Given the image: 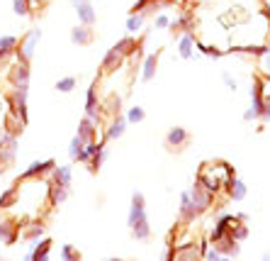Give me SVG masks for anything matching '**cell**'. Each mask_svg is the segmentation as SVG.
Here are the masks:
<instances>
[{
	"instance_id": "2",
	"label": "cell",
	"mask_w": 270,
	"mask_h": 261,
	"mask_svg": "<svg viewBox=\"0 0 270 261\" xmlns=\"http://www.w3.org/2000/svg\"><path fill=\"white\" fill-rule=\"evenodd\" d=\"M27 100H30V91H24V88H12V93L8 95V108H10L8 115H12L22 125H27V120H30Z\"/></svg>"
},
{
	"instance_id": "41",
	"label": "cell",
	"mask_w": 270,
	"mask_h": 261,
	"mask_svg": "<svg viewBox=\"0 0 270 261\" xmlns=\"http://www.w3.org/2000/svg\"><path fill=\"white\" fill-rule=\"evenodd\" d=\"M168 25H170V18H168L166 13H158L156 20H154V27H156V30H168Z\"/></svg>"
},
{
	"instance_id": "34",
	"label": "cell",
	"mask_w": 270,
	"mask_h": 261,
	"mask_svg": "<svg viewBox=\"0 0 270 261\" xmlns=\"http://www.w3.org/2000/svg\"><path fill=\"white\" fill-rule=\"evenodd\" d=\"M15 203H18V186H15V188H8V190L0 195V207H2V210H10V207L15 205Z\"/></svg>"
},
{
	"instance_id": "38",
	"label": "cell",
	"mask_w": 270,
	"mask_h": 261,
	"mask_svg": "<svg viewBox=\"0 0 270 261\" xmlns=\"http://www.w3.org/2000/svg\"><path fill=\"white\" fill-rule=\"evenodd\" d=\"M83 147H86V144H83L78 137H73L71 142H68V156H71V161H76V159H78V154L83 151Z\"/></svg>"
},
{
	"instance_id": "44",
	"label": "cell",
	"mask_w": 270,
	"mask_h": 261,
	"mask_svg": "<svg viewBox=\"0 0 270 261\" xmlns=\"http://www.w3.org/2000/svg\"><path fill=\"white\" fill-rule=\"evenodd\" d=\"M260 59H263V66H266V71H263V76H266V78L270 81V52H266V54L260 56Z\"/></svg>"
},
{
	"instance_id": "43",
	"label": "cell",
	"mask_w": 270,
	"mask_h": 261,
	"mask_svg": "<svg viewBox=\"0 0 270 261\" xmlns=\"http://www.w3.org/2000/svg\"><path fill=\"white\" fill-rule=\"evenodd\" d=\"M222 81H224V86L229 88V91H236L238 86H236V81L232 78V74H222Z\"/></svg>"
},
{
	"instance_id": "4",
	"label": "cell",
	"mask_w": 270,
	"mask_h": 261,
	"mask_svg": "<svg viewBox=\"0 0 270 261\" xmlns=\"http://www.w3.org/2000/svg\"><path fill=\"white\" fill-rule=\"evenodd\" d=\"M18 147H20L18 134H12L5 125H0V168L15 161V156H18Z\"/></svg>"
},
{
	"instance_id": "28",
	"label": "cell",
	"mask_w": 270,
	"mask_h": 261,
	"mask_svg": "<svg viewBox=\"0 0 270 261\" xmlns=\"http://www.w3.org/2000/svg\"><path fill=\"white\" fill-rule=\"evenodd\" d=\"M170 5H176V0H148V5L144 8V18H151V15H158L163 13L166 8H170Z\"/></svg>"
},
{
	"instance_id": "6",
	"label": "cell",
	"mask_w": 270,
	"mask_h": 261,
	"mask_svg": "<svg viewBox=\"0 0 270 261\" xmlns=\"http://www.w3.org/2000/svg\"><path fill=\"white\" fill-rule=\"evenodd\" d=\"M202 259H204V251L195 242H188L182 246H168V251H166V261H202Z\"/></svg>"
},
{
	"instance_id": "20",
	"label": "cell",
	"mask_w": 270,
	"mask_h": 261,
	"mask_svg": "<svg viewBox=\"0 0 270 261\" xmlns=\"http://www.w3.org/2000/svg\"><path fill=\"white\" fill-rule=\"evenodd\" d=\"M83 144H92V142H98V122H92L88 117H80V122H78V134H76Z\"/></svg>"
},
{
	"instance_id": "24",
	"label": "cell",
	"mask_w": 270,
	"mask_h": 261,
	"mask_svg": "<svg viewBox=\"0 0 270 261\" xmlns=\"http://www.w3.org/2000/svg\"><path fill=\"white\" fill-rule=\"evenodd\" d=\"M224 190H226V195L232 198V200H244L246 198V193H248V188H246V183L238 178V176H234V178H229L226 181V186H224Z\"/></svg>"
},
{
	"instance_id": "40",
	"label": "cell",
	"mask_w": 270,
	"mask_h": 261,
	"mask_svg": "<svg viewBox=\"0 0 270 261\" xmlns=\"http://www.w3.org/2000/svg\"><path fill=\"white\" fill-rule=\"evenodd\" d=\"M204 259H207V261H234L232 256H224V254H219L216 249H207V251H204Z\"/></svg>"
},
{
	"instance_id": "36",
	"label": "cell",
	"mask_w": 270,
	"mask_h": 261,
	"mask_svg": "<svg viewBox=\"0 0 270 261\" xmlns=\"http://www.w3.org/2000/svg\"><path fill=\"white\" fill-rule=\"evenodd\" d=\"M234 52H241V54H253V56H263L266 52H270L268 44H258V47H234Z\"/></svg>"
},
{
	"instance_id": "32",
	"label": "cell",
	"mask_w": 270,
	"mask_h": 261,
	"mask_svg": "<svg viewBox=\"0 0 270 261\" xmlns=\"http://www.w3.org/2000/svg\"><path fill=\"white\" fill-rule=\"evenodd\" d=\"M132 237L139 239V242H146V239L151 237V224H148V220H142V222L134 224V227H132Z\"/></svg>"
},
{
	"instance_id": "15",
	"label": "cell",
	"mask_w": 270,
	"mask_h": 261,
	"mask_svg": "<svg viewBox=\"0 0 270 261\" xmlns=\"http://www.w3.org/2000/svg\"><path fill=\"white\" fill-rule=\"evenodd\" d=\"M0 242L8 246L20 242V222L15 217H0Z\"/></svg>"
},
{
	"instance_id": "11",
	"label": "cell",
	"mask_w": 270,
	"mask_h": 261,
	"mask_svg": "<svg viewBox=\"0 0 270 261\" xmlns=\"http://www.w3.org/2000/svg\"><path fill=\"white\" fill-rule=\"evenodd\" d=\"M52 246H54V239L52 237H42V239L30 244V251L22 256V261H49Z\"/></svg>"
},
{
	"instance_id": "18",
	"label": "cell",
	"mask_w": 270,
	"mask_h": 261,
	"mask_svg": "<svg viewBox=\"0 0 270 261\" xmlns=\"http://www.w3.org/2000/svg\"><path fill=\"white\" fill-rule=\"evenodd\" d=\"M200 215L198 210H195V205H192V198H190V190H182L180 193V212H178V222L180 224H190L195 222Z\"/></svg>"
},
{
	"instance_id": "39",
	"label": "cell",
	"mask_w": 270,
	"mask_h": 261,
	"mask_svg": "<svg viewBox=\"0 0 270 261\" xmlns=\"http://www.w3.org/2000/svg\"><path fill=\"white\" fill-rule=\"evenodd\" d=\"M195 49H198L200 54H210L212 59H219V56H222V49H216V47H207V44H202V42L195 44Z\"/></svg>"
},
{
	"instance_id": "8",
	"label": "cell",
	"mask_w": 270,
	"mask_h": 261,
	"mask_svg": "<svg viewBox=\"0 0 270 261\" xmlns=\"http://www.w3.org/2000/svg\"><path fill=\"white\" fill-rule=\"evenodd\" d=\"M190 198H192V205L198 210V215H204L210 207L214 205V193H210V190L202 186V183H198V181H195V186L190 188Z\"/></svg>"
},
{
	"instance_id": "49",
	"label": "cell",
	"mask_w": 270,
	"mask_h": 261,
	"mask_svg": "<svg viewBox=\"0 0 270 261\" xmlns=\"http://www.w3.org/2000/svg\"><path fill=\"white\" fill-rule=\"evenodd\" d=\"M0 212H2V207H0Z\"/></svg>"
},
{
	"instance_id": "29",
	"label": "cell",
	"mask_w": 270,
	"mask_h": 261,
	"mask_svg": "<svg viewBox=\"0 0 270 261\" xmlns=\"http://www.w3.org/2000/svg\"><path fill=\"white\" fill-rule=\"evenodd\" d=\"M110 156V151H108V144L105 147H100V149L92 154V159H90V164H88V171L90 173H98L100 168H102V164H105V159Z\"/></svg>"
},
{
	"instance_id": "37",
	"label": "cell",
	"mask_w": 270,
	"mask_h": 261,
	"mask_svg": "<svg viewBox=\"0 0 270 261\" xmlns=\"http://www.w3.org/2000/svg\"><path fill=\"white\" fill-rule=\"evenodd\" d=\"M18 42H20V37H15V35H2V37H0V49H5V52H15Z\"/></svg>"
},
{
	"instance_id": "5",
	"label": "cell",
	"mask_w": 270,
	"mask_h": 261,
	"mask_svg": "<svg viewBox=\"0 0 270 261\" xmlns=\"http://www.w3.org/2000/svg\"><path fill=\"white\" fill-rule=\"evenodd\" d=\"M192 144V134L185 130V127H170L166 132V139H163V147L170 151V154H180Z\"/></svg>"
},
{
	"instance_id": "13",
	"label": "cell",
	"mask_w": 270,
	"mask_h": 261,
	"mask_svg": "<svg viewBox=\"0 0 270 261\" xmlns=\"http://www.w3.org/2000/svg\"><path fill=\"white\" fill-rule=\"evenodd\" d=\"M56 168V159H36L30 166L24 168V173L20 178H46L52 176V171Z\"/></svg>"
},
{
	"instance_id": "30",
	"label": "cell",
	"mask_w": 270,
	"mask_h": 261,
	"mask_svg": "<svg viewBox=\"0 0 270 261\" xmlns=\"http://www.w3.org/2000/svg\"><path fill=\"white\" fill-rule=\"evenodd\" d=\"M144 22H146V18L142 15V13H129V18H126V22H124L126 32H129V35H136V32H142Z\"/></svg>"
},
{
	"instance_id": "22",
	"label": "cell",
	"mask_w": 270,
	"mask_h": 261,
	"mask_svg": "<svg viewBox=\"0 0 270 261\" xmlns=\"http://www.w3.org/2000/svg\"><path fill=\"white\" fill-rule=\"evenodd\" d=\"M49 183H56V186H64V188H71L73 183V168L71 164H56V168L52 171V181Z\"/></svg>"
},
{
	"instance_id": "48",
	"label": "cell",
	"mask_w": 270,
	"mask_h": 261,
	"mask_svg": "<svg viewBox=\"0 0 270 261\" xmlns=\"http://www.w3.org/2000/svg\"><path fill=\"white\" fill-rule=\"evenodd\" d=\"M260 261H270V254H266V256H263V259H260Z\"/></svg>"
},
{
	"instance_id": "47",
	"label": "cell",
	"mask_w": 270,
	"mask_h": 261,
	"mask_svg": "<svg viewBox=\"0 0 270 261\" xmlns=\"http://www.w3.org/2000/svg\"><path fill=\"white\" fill-rule=\"evenodd\" d=\"M102 261H124V259H117V256H110V259H102Z\"/></svg>"
},
{
	"instance_id": "14",
	"label": "cell",
	"mask_w": 270,
	"mask_h": 261,
	"mask_svg": "<svg viewBox=\"0 0 270 261\" xmlns=\"http://www.w3.org/2000/svg\"><path fill=\"white\" fill-rule=\"evenodd\" d=\"M73 10L78 15V22L80 25H88V27H95L98 22V13H95V5L90 0H71Z\"/></svg>"
},
{
	"instance_id": "31",
	"label": "cell",
	"mask_w": 270,
	"mask_h": 261,
	"mask_svg": "<svg viewBox=\"0 0 270 261\" xmlns=\"http://www.w3.org/2000/svg\"><path fill=\"white\" fill-rule=\"evenodd\" d=\"M76 86H78V76H64V78H58L54 83V88L58 93H73Z\"/></svg>"
},
{
	"instance_id": "35",
	"label": "cell",
	"mask_w": 270,
	"mask_h": 261,
	"mask_svg": "<svg viewBox=\"0 0 270 261\" xmlns=\"http://www.w3.org/2000/svg\"><path fill=\"white\" fill-rule=\"evenodd\" d=\"M61 261H83V256L73 244H64L61 246Z\"/></svg>"
},
{
	"instance_id": "46",
	"label": "cell",
	"mask_w": 270,
	"mask_h": 261,
	"mask_svg": "<svg viewBox=\"0 0 270 261\" xmlns=\"http://www.w3.org/2000/svg\"><path fill=\"white\" fill-rule=\"evenodd\" d=\"M10 56H15V52H5V49H0V66H2Z\"/></svg>"
},
{
	"instance_id": "3",
	"label": "cell",
	"mask_w": 270,
	"mask_h": 261,
	"mask_svg": "<svg viewBox=\"0 0 270 261\" xmlns=\"http://www.w3.org/2000/svg\"><path fill=\"white\" fill-rule=\"evenodd\" d=\"M263 103H266V83L260 76H253V86H251V108L246 110L244 120L251 122V120H260V112H263Z\"/></svg>"
},
{
	"instance_id": "45",
	"label": "cell",
	"mask_w": 270,
	"mask_h": 261,
	"mask_svg": "<svg viewBox=\"0 0 270 261\" xmlns=\"http://www.w3.org/2000/svg\"><path fill=\"white\" fill-rule=\"evenodd\" d=\"M146 5H148V0H136V3L132 5V10H129V13H144Z\"/></svg>"
},
{
	"instance_id": "26",
	"label": "cell",
	"mask_w": 270,
	"mask_h": 261,
	"mask_svg": "<svg viewBox=\"0 0 270 261\" xmlns=\"http://www.w3.org/2000/svg\"><path fill=\"white\" fill-rule=\"evenodd\" d=\"M71 195V188H64V186H56V183H49V205L56 207L61 203H66Z\"/></svg>"
},
{
	"instance_id": "19",
	"label": "cell",
	"mask_w": 270,
	"mask_h": 261,
	"mask_svg": "<svg viewBox=\"0 0 270 261\" xmlns=\"http://www.w3.org/2000/svg\"><path fill=\"white\" fill-rule=\"evenodd\" d=\"M71 42L73 44H78V47H90L92 42H95V30L88 27V25H76L71 27Z\"/></svg>"
},
{
	"instance_id": "1",
	"label": "cell",
	"mask_w": 270,
	"mask_h": 261,
	"mask_svg": "<svg viewBox=\"0 0 270 261\" xmlns=\"http://www.w3.org/2000/svg\"><path fill=\"white\" fill-rule=\"evenodd\" d=\"M39 39H42V30H39V27H32L24 37H20L18 47H15V59H18V61H24V64H32Z\"/></svg>"
},
{
	"instance_id": "33",
	"label": "cell",
	"mask_w": 270,
	"mask_h": 261,
	"mask_svg": "<svg viewBox=\"0 0 270 261\" xmlns=\"http://www.w3.org/2000/svg\"><path fill=\"white\" fill-rule=\"evenodd\" d=\"M126 122L129 125H139V122H144V117H146V110L142 108V105H132L129 110H126Z\"/></svg>"
},
{
	"instance_id": "9",
	"label": "cell",
	"mask_w": 270,
	"mask_h": 261,
	"mask_svg": "<svg viewBox=\"0 0 270 261\" xmlns=\"http://www.w3.org/2000/svg\"><path fill=\"white\" fill-rule=\"evenodd\" d=\"M86 117L92 120V122H98V125H100V120H102V103H100V98H98V81L90 83L88 93H86Z\"/></svg>"
},
{
	"instance_id": "21",
	"label": "cell",
	"mask_w": 270,
	"mask_h": 261,
	"mask_svg": "<svg viewBox=\"0 0 270 261\" xmlns=\"http://www.w3.org/2000/svg\"><path fill=\"white\" fill-rule=\"evenodd\" d=\"M126 125H129V122H126L124 115H114V117H110V125L105 127V134H102V137H105L108 142H114V139H120V137L124 134Z\"/></svg>"
},
{
	"instance_id": "42",
	"label": "cell",
	"mask_w": 270,
	"mask_h": 261,
	"mask_svg": "<svg viewBox=\"0 0 270 261\" xmlns=\"http://www.w3.org/2000/svg\"><path fill=\"white\" fill-rule=\"evenodd\" d=\"M260 120L270 122V95H266V103H263V112H260Z\"/></svg>"
},
{
	"instance_id": "23",
	"label": "cell",
	"mask_w": 270,
	"mask_h": 261,
	"mask_svg": "<svg viewBox=\"0 0 270 261\" xmlns=\"http://www.w3.org/2000/svg\"><path fill=\"white\" fill-rule=\"evenodd\" d=\"M195 44H198V37L192 32H182L178 37V54L182 59H195Z\"/></svg>"
},
{
	"instance_id": "25",
	"label": "cell",
	"mask_w": 270,
	"mask_h": 261,
	"mask_svg": "<svg viewBox=\"0 0 270 261\" xmlns=\"http://www.w3.org/2000/svg\"><path fill=\"white\" fill-rule=\"evenodd\" d=\"M158 54H161V52H154V54L144 56V64H142V81H144V83L154 81V76L158 71Z\"/></svg>"
},
{
	"instance_id": "7",
	"label": "cell",
	"mask_w": 270,
	"mask_h": 261,
	"mask_svg": "<svg viewBox=\"0 0 270 261\" xmlns=\"http://www.w3.org/2000/svg\"><path fill=\"white\" fill-rule=\"evenodd\" d=\"M30 66H32V64H24V61H18V59H15V64H12L10 71H8V78H10L12 88H24V91H30V81H32Z\"/></svg>"
},
{
	"instance_id": "12",
	"label": "cell",
	"mask_w": 270,
	"mask_h": 261,
	"mask_svg": "<svg viewBox=\"0 0 270 261\" xmlns=\"http://www.w3.org/2000/svg\"><path fill=\"white\" fill-rule=\"evenodd\" d=\"M142 220H148V217H146V198H144V193L134 190V193H132V205H129V217H126L129 229L136 222H142Z\"/></svg>"
},
{
	"instance_id": "27",
	"label": "cell",
	"mask_w": 270,
	"mask_h": 261,
	"mask_svg": "<svg viewBox=\"0 0 270 261\" xmlns=\"http://www.w3.org/2000/svg\"><path fill=\"white\" fill-rule=\"evenodd\" d=\"M214 249L219 254H224V256H238V242H236L232 234H226L224 239L214 242Z\"/></svg>"
},
{
	"instance_id": "16",
	"label": "cell",
	"mask_w": 270,
	"mask_h": 261,
	"mask_svg": "<svg viewBox=\"0 0 270 261\" xmlns=\"http://www.w3.org/2000/svg\"><path fill=\"white\" fill-rule=\"evenodd\" d=\"M192 30H195V15L190 10L180 13L178 18L170 20V25H168V32L173 35V39H178L182 32H192Z\"/></svg>"
},
{
	"instance_id": "10",
	"label": "cell",
	"mask_w": 270,
	"mask_h": 261,
	"mask_svg": "<svg viewBox=\"0 0 270 261\" xmlns=\"http://www.w3.org/2000/svg\"><path fill=\"white\" fill-rule=\"evenodd\" d=\"M42 237H46V227L42 220H20V239L22 242L32 244Z\"/></svg>"
},
{
	"instance_id": "17",
	"label": "cell",
	"mask_w": 270,
	"mask_h": 261,
	"mask_svg": "<svg viewBox=\"0 0 270 261\" xmlns=\"http://www.w3.org/2000/svg\"><path fill=\"white\" fill-rule=\"evenodd\" d=\"M126 64V56L124 54H120L114 47L112 49H108V54L102 56V61H100V74H117L122 66Z\"/></svg>"
}]
</instances>
